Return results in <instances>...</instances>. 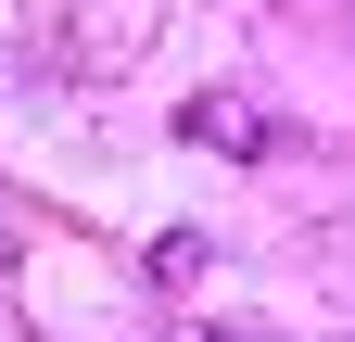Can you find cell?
Here are the masks:
<instances>
[{
  "mask_svg": "<svg viewBox=\"0 0 355 342\" xmlns=\"http://www.w3.org/2000/svg\"><path fill=\"white\" fill-rule=\"evenodd\" d=\"M178 140H191V152H229V165H266V152H292V127L266 114V102H241V89H191V102H178Z\"/></svg>",
  "mask_w": 355,
  "mask_h": 342,
  "instance_id": "cell-1",
  "label": "cell"
},
{
  "mask_svg": "<svg viewBox=\"0 0 355 342\" xmlns=\"http://www.w3.org/2000/svg\"><path fill=\"white\" fill-rule=\"evenodd\" d=\"M165 342H241V330H165Z\"/></svg>",
  "mask_w": 355,
  "mask_h": 342,
  "instance_id": "cell-2",
  "label": "cell"
}]
</instances>
